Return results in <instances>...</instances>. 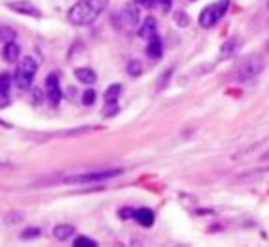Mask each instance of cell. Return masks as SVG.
Returning a JSON list of instances; mask_svg holds the SVG:
<instances>
[{"label": "cell", "mask_w": 269, "mask_h": 247, "mask_svg": "<svg viewBox=\"0 0 269 247\" xmlns=\"http://www.w3.org/2000/svg\"><path fill=\"white\" fill-rule=\"evenodd\" d=\"M101 13V8L92 2V0H81L77 2L71 10L67 11V19L71 21L73 25H79V27H86V25H92L93 21L99 17Z\"/></svg>", "instance_id": "obj_1"}, {"label": "cell", "mask_w": 269, "mask_h": 247, "mask_svg": "<svg viewBox=\"0 0 269 247\" xmlns=\"http://www.w3.org/2000/svg\"><path fill=\"white\" fill-rule=\"evenodd\" d=\"M262 69H264V58L260 55H249L238 64L232 77L236 83H249L256 75H260Z\"/></svg>", "instance_id": "obj_2"}, {"label": "cell", "mask_w": 269, "mask_h": 247, "mask_svg": "<svg viewBox=\"0 0 269 247\" xmlns=\"http://www.w3.org/2000/svg\"><path fill=\"white\" fill-rule=\"evenodd\" d=\"M37 73V62L32 57H25L19 60L17 69H15V75H13V81H15V86L19 90H27L32 86V81Z\"/></svg>", "instance_id": "obj_3"}, {"label": "cell", "mask_w": 269, "mask_h": 247, "mask_svg": "<svg viewBox=\"0 0 269 247\" xmlns=\"http://www.w3.org/2000/svg\"><path fill=\"white\" fill-rule=\"evenodd\" d=\"M121 169H107V171H93V172H79V174H71L62 178L64 184H97V182H105L116 178L121 174Z\"/></svg>", "instance_id": "obj_4"}, {"label": "cell", "mask_w": 269, "mask_h": 247, "mask_svg": "<svg viewBox=\"0 0 269 247\" xmlns=\"http://www.w3.org/2000/svg\"><path fill=\"white\" fill-rule=\"evenodd\" d=\"M228 6H230V0H217L211 6H208L202 10V13L198 15V25L202 29H211L215 27L219 21L224 17V13L228 11Z\"/></svg>", "instance_id": "obj_5"}, {"label": "cell", "mask_w": 269, "mask_h": 247, "mask_svg": "<svg viewBox=\"0 0 269 247\" xmlns=\"http://www.w3.org/2000/svg\"><path fill=\"white\" fill-rule=\"evenodd\" d=\"M45 92H47V99L53 107H58L60 101H62V90H60V81H58V75L56 73H51L45 81Z\"/></svg>", "instance_id": "obj_6"}, {"label": "cell", "mask_w": 269, "mask_h": 247, "mask_svg": "<svg viewBox=\"0 0 269 247\" xmlns=\"http://www.w3.org/2000/svg\"><path fill=\"white\" fill-rule=\"evenodd\" d=\"M8 8L23 15H30V17H41V11L37 10L34 4L30 2H8Z\"/></svg>", "instance_id": "obj_7"}, {"label": "cell", "mask_w": 269, "mask_h": 247, "mask_svg": "<svg viewBox=\"0 0 269 247\" xmlns=\"http://www.w3.org/2000/svg\"><path fill=\"white\" fill-rule=\"evenodd\" d=\"M9 88H11V77L8 73L0 75V107L9 103Z\"/></svg>", "instance_id": "obj_8"}, {"label": "cell", "mask_w": 269, "mask_h": 247, "mask_svg": "<svg viewBox=\"0 0 269 247\" xmlns=\"http://www.w3.org/2000/svg\"><path fill=\"white\" fill-rule=\"evenodd\" d=\"M75 77H77L83 85H93V83L97 81L95 71L90 69V67H77V69H75Z\"/></svg>", "instance_id": "obj_9"}, {"label": "cell", "mask_w": 269, "mask_h": 247, "mask_svg": "<svg viewBox=\"0 0 269 247\" xmlns=\"http://www.w3.org/2000/svg\"><path fill=\"white\" fill-rule=\"evenodd\" d=\"M133 216H135V219L139 221L142 227H151V225H153V221H155V217H153V212H151L149 208L137 210Z\"/></svg>", "instance_id": "obj_10"}, {"label": "cell", "mask_w": 269, "mask_h": 247, "mask_svg": "<svg viewBox=\"0 0 269 247\" xmlns=\"http://www.w3.org/2000/svg\"><path fill=\"white\" fill-rule=\"evenodd\" d=\"M146 53H148L149 58H161L163 55V43H161V38H159L157 34L153 36V38H149V43H148V49H146Z\"/></svg>", "instance_id": "obj_11"}, {"label": "cell", "mask_w": 269, "mask_h": 247, "mask_svg": "<svg viewBox=\"0 0 269 247\" xmlns=\"http://www.w3.org/2000/svg\"><path fill=\"white\" fill-rule=\"evenodd\" d=\"M157 34V23H155V19L153 17H148V19L144 21V25H142V29L139 30V36L140 38H153Z\"/></svg>", "instance_id": "obj_12"}, {"label": "cell", "mask_w": 269, "mask_h": 247, "mask_svg": "<svg viewBox=\"0 0 269 247\" xmlns=\"http://www.w3.org/2000/svg\"><path fill=\"white\" fill-rule=\"evenodd\" d=\"M75 234V227L73 225H56L55 230H53V236L60 242H65Z\"/></svg>", "instance_id": "obj_13"}, {"label": "cell", "mask_w": 269, "mask_h": 247, "mask_svg": "<svg viewBox=\"0 0 269 247\" xmlns=\"http://www.w3.org/2000/svg\"><path fill=\"white\" fill-rule=\"evenodd\" d=\"M121 94V85H111L105 90V105H116Z\"/></svg>", "instance_id": "obj_14"}, {"label": "cell", "mask_w": 269, "mask_h": 247, "mask_svg": "<svg viewBox=\"0 0 269 247\" xmlns=\"http://www.w3.org/2000/svg\"><path fill=\"white\" fill-rule=\"evenodd\" d=\"M19 51H21V49H19V45L15 41H8V43L4 45V60L13 64L19 58Z\"/></svg>", "instance_id": "obj_15"}, {"label": "cell", "mask_w": 269, "mask_h": 247, "mask_svg": "<svg viewBox=\"0 0 269 247\" xmlns=\"http://www.w3.org/2000/svg\"><path fill=\"white\" fill-rule=\"evenodd\" d=\"M238 47H239V39H228L226 43H224L223 47H221V57L223 58H230L236 55V51H238Z\"/></svg>", "instance_id": "obj_16"}, {"label": "cell", "mask_w": 269, "mask_h": 247, "mask_svg": "<svg viewBox=\"0 0 269 247\" xmlns=\"http://www.w3.org/2000/svg\"><path fill=\"white\" fill-rule=\"evenodd\" d=\"M123 15H125V17H127V23H129V25H133V27H137V23H139V11L135 10V8H125V10H123Z\"/></svg>", "instance_id": "obj_17"}, {"label": "cell", "mask_w": 269, "mask_h": 247, "mask_svg": "<svg viewBox=\"0 0 269 247\" xmlns=\"http://www.w3.org/2000/svg\"><path fill=\"white\" fill-rule=\"evenodd\" d=\"M73 246H77V247H95L97 246V242H95V240H90V238H86V236H79V238H75Z\"/></svg>", "instance_id": "obj_18"}, {"label": "cell", "mask_w": 269, "mask_h": 247, "mask_svg": "<svg viewBox=\"0 0 269 247\" xmlns=\"http://www.w3.org/2000/svg\"><path fill=\"white\" fill-rule=\"evenodd\" d=\"M174 21H176V25L178 27H187V25H189V15H187L185 11H176V13H174Z\"/></svg>", "instance_id": "obj_19"}, {"label": "cell", "mask_w": 269, "mask_h": 247, "mask_svg": "<svg viewBox=\"0 0 269 247\" xmlns=\"http://www.w3.org/2000/svg\"><path fill=\"white\" fill-rule=\"evenodd\" d=\"M127 73H129L131 77L140 75V73H142V64H140L139 60H133V62H129V66H127Z\"/></svg>", "instance_id": "obj_20"}, {"label": "cell", "mask_w": 269, "mask_h": 247, "mask_svg": "<svg viewBox=\"0 0 269 247\" xmlns=\"http://www.w3.org/2000/svg\"><path fill=\"white\" fill-rule=\"evenodd\" d=\"M39 234H41V232H39V228L32 227V228H27L25 232H21V238H23V240H30V238H37Z\"/></svg>", "instance_id": "obj_21"}, {"label": "cell", "mask_w": 269, "mask_h": 247, "mask_svg": "<svg viewBox=\"0 0 269 247\" xmlns=\"http://www.w3.org/2000/svg\"><path fill=\"white\" fill-rule=\"evenodd\" d=\"M93 101H95V92L93 90H86L83 94V103L88 107V105H93Z\"/></svg>", "instance_id": "obj_22"}, {"label": "cell", "mask_w": 269, "mask_h": 247, "mask_svg": "<svg viewBox=\"0 0 269 247\" xmlns=\"http://www.w3.org/2000/svg\"><path fill=\"white\" fill-rule=\"evenodd\" d=\"M15 32L11 29H0V38H4V39H9V41H13L15 39Z\"/></svg>", "instance_id": "obj_23"}, {"label": "cell", "mask_w": 269, "mask_h": 247, "mask_svg": "<svg viewBox=\"0 0 269 247\" xmlns=\"http://www.w3.org/2000/svg\"><path fill=\"white\" fill-rule=\"evenodd\" d=\"M159 4H161V6H163V10L165 11H168L170 10V6H172V0H157Z\"/></svg>", "instance_id": "obj_24"}, {"label": "cell", "mask_w": 269, "mask_h": 247, "mask_svg": "<svg viewBox=\"0 0 269 247\" xmlns=\"http://www.w3.org/2000/svg\"><path fill=\"white\" fill-rule=\"evenodd\" d=\"M139 4H142L144 8H153V4H155V0H139Z\"/></svg>", "instance_id": "obj_25"}, {"label": "cell", "mask_w": 269, "mask_h": 247, "mask_svg": "<svg viewBox=\"0 0 269 247\" xmlns=\"http://www.w3.org/2000/svg\"><path fill=\"white\" fill-rule=\"evenodd\" d=\"M268 8H269V4H268Z\"/></svg>", "instance_id": "obj_26"}]
</instances>
